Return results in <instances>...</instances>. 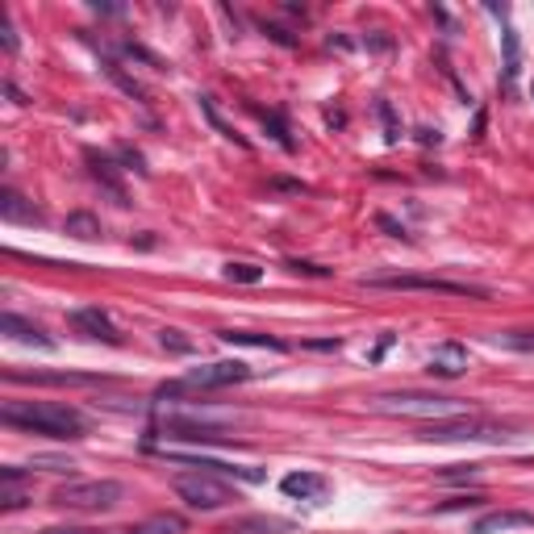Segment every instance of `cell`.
Returning a JSON list of instances; mask_svg holds the SVG:
<instances>
[{
    "label": "cell",
    "mask_w": 534,
    "mask_h": 534,
    "mask_svg": "<svg viewBox=\"0 0 534 534\" xmlns=\"http://www.w3.org/2000/svg\"><path fill=\"white\" fill-rule=\"evenodd\" d=\"M0 421L26 434H42V438H84L88 421L84 413L59 401H9L0 409Z\"/></svg>",
    "instance_id": "6da1fadb"
},
{
    "label": "cell",
    "mask_w": 534,
    "mask_h": 534,
    "mask_svg": "<svg viewBox=\"0 0 534 534\" xmlns=\"http://www.w3.org/2000/svg\"><path fill=\"white\" fill-rule=\"evenodd\" d=\"M418 438H426V443H496V438H509V426L488 421L480 413H451V418L426 421Z\"/></svg>",
    "instance_id": "7a4b0ae2"
},
{
    "label": "cell",
    "mask_w": 534,
    "mask_h": 534,
    "mask_svg": "<svg viewBox=\"0 0 534 534\" xmlns=\"http://www.w3.org/2000/svg\"><path fill=\"white\" fill-rule=\"evenodd\" d=\"M121 496H126V488L117 480H67L51 493V505L79 509V513H101V509H113Z\"/></svg>",
    "instance_id": "3957f363"
},
{
    "label": "cell",
    "mask_w": 534,
    "mask_h": 534,
    "mask_svg": "<svg viewBox=\"0 0 534 534\" xmlns=\"http://www.w3.org/2000/svg\"><path fill=\"white\" fill-rule=\"evenodd\" d=\"M363 284L368 288H388V293H446V296H468V301H488V288L438 280V276H368Z\"/></svg>",
    "instance_id": "277c9868"
},
{
    "label": "cell",
    "mask_w": 534,
    "mask_h": 534,
    "mask_svg": "<svg viewBox=\"0 0 534 534\" xmlns=\"http://www.w3.org/2000/svg\"><path fill=\"white\" fill-rule=\"evenodd\" d=\"M176 496L184 501V505L192 509H226L238 501V493L229 488L226 480H217V476H209V471H192V476H176Z\"/></svg>",
    "instance_id": "5b68a950"
},
{
    "label": "cell",
    "mask_w": 534,
    "mask_h": 534,
    "mask_svg": "<svg viewBox=\"0 0 534 534\" xmlns=\"http://www.w3.org/2000/svg\"><path fill=\"white\" fill-rule=\"evenodd\" d=\"M384 413H418V418L434 421V418H451V413H463L455 396H426V393H396V396H380Z\"/></svg>",
    "instance_id": "8992f818"
},
{
    "label": "cell",
    "mask_w": 534,
    "mask_h": 534,
    "mask_svg": "<svg viewBox=\"0 0 534 534\" xmlns=\"http://www.w3.org/2000/svg\"><path fill=\"white\" fill-rule=\"evenodd\" d=\"M254 371L251 363H242V359H213V363H201V368H192L184 376V388H229V384H246Z\"/></svg>",
    "instance_id": "52a82bcc"
},
{
    "label": "cell",
    "mask_w": 534,
    "mask_h": 534,
    "mask_svg": "<svg viewBox=\"0 0 534 534\" xmlns=\"http://www.w3.org/2000/svg\"><path fill=\"white\" fill-rule=\"evenodd\" d=\"M426 371L438 376V380H455V376H463V371H468V346L463 343H438L430 351Z\"/></svg>",
    "instance_id": "ba28073f"
},
{
    "label": "cell",
    "mask_w": 534,
    "mask_h": 534,
    "mask_svg": "<svg viewBox=\"0 0 534 534\" xmlns=\"http://www.w3.org/2000/svg\"><path fill=\"white\" fill-rule=\"evenodd\" d=\"M163 434H167V438H184V443H221V438H229L221 426H209V421H188V418H167Z\"/></svg>",
    "instance_id": "9c48e42d"
},
{
    "label": "cell",
    "mask_w": 534,
    "mask_h": 534,
    "mask_svg": "<svg viewBox=\"0 0 534 534\" xmlns=\"http://www.w3.org/2000/svg\"><path fill=\"white\" fill-rule=\"evenodd\" d=\"M71 326L84 330L88 338H101V343H109V346H121V334H117V326L109 321L104 309H76V313H71Z\"/></svg>",
    "instance_id": "30bf717a"
},
{
    "label": "cell",
    "mask_w": 534,
    "mask_h": 534,
    "mask_svg": "<svg viewBox=\"0 0 534 534\" xmlns=\"http://www.w3.org/2000/svg\"><path fill=\"white\" fill-rule=\"evenodd\" d=\"M280 488L288 496H296V501H321L326 488H330V480H326L321 471H288L280 480Z\"/></svg>",
    "instance_id": "8fae6325"
},
{
    "label": "cell",
    "mask_w": 534,
    "mask_h": 534,
    "mask_svg": "<svg viewBox=\"0 0 534 534\" xmlns=\"http://www.w3.org/2000/svg\"><path fill=\"white\" fill-rule=\"evenodd\" d=\"M0 330L9 334V338H17V343H34V346H42V351H54V338L42 326H34V321H26V318H17V313H4L0 318Z\"/></svg>",
    "instance_id": "7c38bea8"
},
{
    "label": "cell",
    "mask_w": 534,
    "mask_h": 534,
    "mask_svg": "<svg viewBox=\"0 0 534 534\" xmlns=\"http://www.w3.org/2000/svg\"><path fill=\"white\" fill-rule=\"evenodd\" d=\"M518 526H534V513H526V509H496V513H484V518H476V526H471V534L518 530Z\"/></svg>",
    "instance_id": "4fadbf2b"
},
{
    "label": "cell",
    "mask_w": 534,
    "mask_h": 534,
    "mask_svg": "<svg viewBox=\"0 0 534 534\" xmlns=\"http://www.w3.org/2000/svg\"><path fill=\"white\" fill-rule=\"evenodd\" d=\"M84 159H88L92 176H96V179H101V184H104V188H109V196H113L117 204H129V196H126V184L117 179V163H113V159H109V154H96V151H88V154H84Z\"/></svg>",
    "instance_id": "5bb4252c"
},
{
    "label": "cell",
    "mask_w": 534,
    "mask_h": 534,
    "mask_svg": "<svg viewBox=\"0 0 534 534\" xmlns=\"http://www.w3.org/2000/svg\"><path fill=\"white\" fill-rule=\"evenodd\" d=\"M217 338L229 346H259V351H276V355H284L288 351V343L284 338H271V334H254V330H217Z\"/></svg>",
    "instance_id": "9a60e30c"
},
{
    "label": "cell",
    "mask_w": 534,
    "mask_h": 534,
    "mask_svg": "<svg viewBox=\"0 0 534 534\" xmlns=\"http://www.w3.org/2000/svg\"><path fill=\"white\" fill-rule=\"evenodd\" d=\"M251 113L259 117V121H263V126H267V134H271V138L280 142L284 151H288V154L296 151V138H293V129H288V121H284V113H280V109H263V104H251Z\"/></svg>",
    "instance_id": "2e32d148"
},
{
    "label": "cell",
    "mask_w": 534,
    "mask_h": 534,
    "mask_svg": "<svg viewBox=\"0 0 534 534\" xmlns=\"http://www.w3.org/2000/svg\"><path fill=\"white\" fill-rule=\"evenodd\" d=\"M9 380H29V384H101V376H84V371H9Z\"/></svg>",
    "instance_id": "e0dca14e"
},
{
    "label": "cell",
    "mask_w": 534,
    "mask_h": 534,
    "mask_svg": "<svg viewBox=\"0 0 534 534\" xmlns=\"http://www.w3.org/2000/svg\"><path fill=\"white\" fill-rule=\"evenodd\" d=\"M0 217H4V221H26V226L42 221L38 209H34V204H26V196H17L13 188L0 192Z\"/></svg>",
    "instance_id": "ac0fdd59"
},
{
    "label": "cell",
    "mask_w": 534,
    "mask_h": 534,
    "mask_svg": "<svg viewBox=\"0 0 534 534\" xmlns=\"http://www.w3.org/2000/svg\"><path fill=\"white\" fill-rule=\"evenodd\" d=\"M188 530V521L179 518V513H154V518L138 521L129 534H184Z\"/></svg>",
    "instance_id": "d6986e66"
},
{
    "label": "cell",
    "mask_w": 534,
    "mask_h": 534,
    "mask_svg": "<svg viewBox=\"0 0 534 534\" xmlns=\"http://www.w3.org/2000/svg\"><path fill=\"white\" fill-rule=\"evenodd\" d=\"M518 71H521L518 34H513V26H505V92H513V88H518Z\"/></svg>",
    "instance_id": "ffe728a7"
},
{
    "label": "cell",
    "mask_w": 534,
    "mask_h": 534,
    "mask_svg": "<svg viewBox=\"0 0 534 534\" xmlns=\"http://www.w3.org/2000/svg\"><path fill=\"white\" fill-rule=\"evenodd\" d=\"M251 530H259V534H284V530H293V521H284V518H242L229 534H251Z\"/></svg>",
    "instance_id": "44dd1931"
},
{
    "label": "cell",
    "mask_w": 534,
    "mask_h": 534,
    "mask_svg": "<svg viewBox=\"0 0 534 534\" xmlns=\"http://www.w3.org/2000/svg\"><path fill=\"white\" fill-rule=\"evenodd\" d=\"M67 234H71V238L92 242V238H101V221H96L92 213H71L67 217Z\"/></svg>",
    "instance_id": "7402d4cb"
},
{
    "label": "cell",
    "mask_w": 534,
    "mask_h": 534,
    "mask_svg": "<svg viewBox=\"0 0 534 534\" xmlns=\"http://www.w3.org/2000/svg\"><path fill=\"white\" fill-rule=\"evenodd\" d=\"M496 343L509 346V351H521V355H534V330H501Z\"/></svg>",
    "instance_id": "603a6c76"
},
{
    "label": "cell",
    "mask_w": 534,
    "mask_h": 534,
    "mask_svg": "<svg viewBox=\"0 0 534 534\" xmlns=\"http://www.w3.org/2000/svg\"><path fill=\"white\" fill-rule=\"evenodd\" d=\"M221 271H226V280H234V284H259L263 280V267H254V263H226Z\"/></svg>",
    "instance_id": "cb8c5ba5"
},
{
    "label": "cell",
    "mask_w": 534,
    "mask_h": 534,
    "mask_svg": "<svg viewBox=\"0 0 534 534\" xmlns=\"http://www.w3.org/2000/svg\"><path fill=\"white\" fill-rule=\"evenodd\" d=\"M104 71H109V76H113V79H117V84H121V88H126V92H129V96H134V101H142V104H146V88H142L138 79H129V76H126V71H121V67H117V63H113V59H104Z\"/></svg>",
    "instance_id": "d4e9b609"
},
{
    "label": "cell",
    "mask_w": 534,
    "mask_h": 534,
    "mask_svg": "<svg viewBox=\"0 0 534 534\" xmlns=\"http://www.w3.org/2000/svg\"><path fill=\"white\" fill-rule=\"evenodd\" d=\"M201 109H204V117H209V126H213L217 134H221V138H229V142H238V146H246V142H242L238 134H234V129H229L226 121H221V117H217V109H213V101H209V96H201Z\"/></svg>",
    "instance_id": "484cf974"
},
{
    "label": "cell",
    "mask_w": 534,
    "mask_h": 534,
    "mask_svg": "<svg viewBox=\"0 0 534 534\" xmlns=\"http://www.w3.org/2000/svg\"><path fill=\"white\" fill-rule=\"evenodd\" d=\"M159 346H163V351H176V355H188L192 351V343L184 338V330H163L159 334Z\"/></svg>",
    "instance_id": "4316f807"
},
{
    "label": "cell",
    "mask_w": 534,
    "mask_h": 534,
    "mask_svg": "<svg viewBox=\"0 0 534 534\" xmlns=\"http://www.w3.org/2000/svg\"><path fill=\"white\" fill-rule=\"evenodd\" d=\"M484 496H451V501H443L438 505V513H459V509H480Z\"/></svg>",
    "instance_id": "83f0119b"
},
{
    "label": "cell",
    "mask_w": 534,
    "mask_h": 534,
    "mask_svg": "<svg viewBox=\"0 0 534 534\" xmlns=\"http://www.w3.org/2000/svg\"><path fill=\"white\" fill-rule=\"evenodd\" d=\"M380 117H384V129H388V142L401 138V126H396V117H393V104L380 101Z\"/></svg>",
    "instance_id": "f1b7e54d"
},
{
    "label": "cell",
    "mask_w": 534,
    "mask_h": 534,
    "mask_svg": "<svg viewBox=\"0 0 534 534\" xmlns=\"http://www.w3.org/2000/svg\"><path fill=\"white\" fill-rule=\"evenodd\" d=\"M293 271H301V276H330V267H321V263H301V259H293Z\"/></svg>",
    "instance_id": "f546056e"
},
{
    "label": "cell",
    "mask_w": 534,
    "mask_h": 534,
    "mask_svg": "<svg viewBox=\"0 0 534 534\" xmlns=\"http://www.w3.org/2000/svg\"><path fill=\"white\" fill-rule=\"evenodd\" d=\"M376 226H380V229H388V234H393V238H409V234H405V226H396V221H393V217H376Z\"/></svg>",
    "instance_id": "4dcf8cb0"
},
{
    "label": "cell",
    "mask_w": 534,
    "mask_h": 534,
    "mask_svg": "<svg viewBox=\"0 0 534 534\" xmlns=\"http://www.w3.org/2000/svg\"><path fill=\"white\" fill-rule=\"evenodd\" d=\"M121 159H126V163L134 167V171H146V167H142V154L134 151V146H121Z\"/></svg>",
    "instance_id": "1f68e13d"
},
{
    "label": "cell",
    "mask_w": 534,
    "mask_h": 534,
    "mask_svg": "<svg viewBox=\"0 0 534 534\" xmlns=\"http://www.w3.org/2000/svg\"><path fill=\"white\" fill-rule=\"evenodd\" d=\"M42 534H101V530H84V526H46Z\"/></svg>",
    "instance_id": "d6a6232c"
},
{
    "label": "cell",
    "mask_w": 534,
    "mask_h": 534,
    "mask_svg": "<svg viewBox=\"0 0 534 534\" xmlns=\"http://www.w3.org/2000/svg\"><path fill=\"white\" fill-rule=\"evenodd\" d=\"M309 351H338V338H321V343H305Z\"/></svg>",
    "instance_id": "836d02e7"
},
{
    "label": "cell",
    "mask_w": 534,
    "mask_h": 534,
    "mask_svg": "<svg viewBox=\"0 0 534 534\" xmlns=\"http://www.w3.org/2000/svg\"><path fill=\"white\" fill-rule=\"evenodd\" d=\"M4 46H9V51H17V34H13V26H9V21H4Z\"/></svg>",
    "instance_id": "e575fe53"
}]
</instances>
